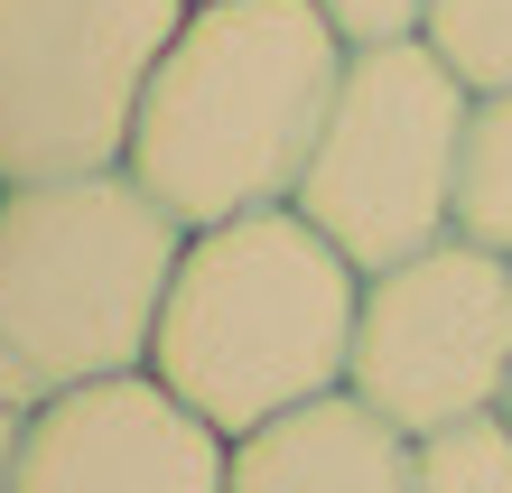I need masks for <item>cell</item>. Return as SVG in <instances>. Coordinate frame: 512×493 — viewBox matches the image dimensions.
<instances>
[{
  "label": "cell",
  "instance_id": "cell-1",
  "mask_svg": "<svg viewBox=\"0 0 512 493\" xmlns=\"http://www.w3.org/2000/svg\"><path fill=\"white\" fill-rule=\"evenodd\" d=\"M345 38L317 0H196L140 94L131 177L177 224L289 205L345 84Z\"/></svg>",
  "mask_w": 512,
  "mask_h": 493
},
{
  "label": "cell",
  "instance_id": "cell-2",
  "mask_svg": "<svg viewBox=\"0 0 512 493\" xmlns=\"http://www.w3.org/2000/svg\"><path fill=\"white\" fill-rule=\"evenodd\" d=\"M354 317H364V270L298 205H261L187 233L149 373L224 438H252L261 419L345 391Z\"/></svg>",
  "mask_w": 512,
  "mask_h": 493
},
{
  "label": "cell",
  "instance_id": "cell-3",
  "mask_svg": "<svg viewBox=\"0 0 512 493\" xmlns=\"http://www.w3.org/2000/svg\"><path fill=\"white\" fill-rule=\"evenodd\" d=\"M187 224L131 168L0 187V391L56 400L149 373Z\"/></svg>",
  "mask_w": 512,
  "mask_h": 493
},
{
  "label": "cell",
  "instance_id": "cell-4",
  "mask_svg": "<svg viewBox=\"0 0 512 493\" xmlns=\"http://www.w3.org/2000/svg\"><path fill=\"white\" fill-rule=\"evenodd\" d=\"M475 94L447 75L429 38L354 47L336 112L317 131V159L298 177V214L364 270H391L457 233V149H466Z\"/></svg>",
  "mask_w": 512,
  "mask_h": 493
},
{
  "label": "cell",
  "instance_id": "cell-5",
  "mask_svg": "<svg viewBox=\"0 0 512 493\" xmlns=\"http://www.w3.org/2000/svg\"><path fill=\"white\" fill-rule=\"evenodd\" d=\"M187 10L196 0H0V187L122 168Z\"/></svg>",
  "mask_w": 512,
  "mask_h": 493
},
{
  "label": "cell",
  "instance_id": "cell-6",
  "mask_svg": "<svg viewBox=\"0 0 512 493\" xmlns=\"http://www.w3.org/2000/svg\"><path fill=\"white\" fill-rule=\"evenodd\" d=\"M503 382H512V261L503 252L447 233L364 280L345 391L373 400L401 438L494 410Z\"/></svg>",
  "mask_w": 512,
  "mask_h": 493
},
{
  "label": "cell",
  "instance_id": "cell-7",
  "mask_svg": "<svg viewBox=\"0 0 512 493\" xmlns=\"http://www.w3.org/2000/svg\"><path fill=\"white\" fill-rule=\"evenodd\" d=\"M10 493H233V438L159 373H112L28 410Z\"/></svg>",
  "mask_w": 512,
  "mask_h": 493
},
{
  "label": "cell",
  "instance_id": "cell-8",
  "mask_svg": "<svg viewBox=\"0 0 512 493\" xmlns=\"http://www.w3.org/2000/svg\"><path fill=\"white\" fill-rule=\"evenodd\" d=\"M233 493H410V438L373 400L326 391L233 438Z\"/></svg>",
  "mask_w": 512,
  "mask_h": 493
},
{
  "label": "cell",
  "instance_id": "cell-9",
  "mask_svg": "<svg viewBox=\"0 0 512 493\" xmlns=\"http://www.w3.org/2000/svg\"><path fill=\"white\" fill-rule=\"evenodd\" d=\"M457 233L512 261V84L475 94L466 149H457Z\"/></svg>",
  "mask_w": 512,
  "mask_h": 493
},
{
  "label": "cell",
  "instance_id": "cell-10",
  "mask_svg": "<svg viewBox=\"0 0 512 493\" xmlns=\"http://www.w3.org/2000/svg\"><path fill=\"white\" fill-rule=\"evenodd\" d=\"M410 493H512V419L475 410L410 438Z\"/></svg>",
  "mask_w": 512,
  "mask_h": 493
},
{
  "label": "cell",
  "instance_id": "cell-11",
  "mask_svg": "<svg viewBox=\"0 0 512 493\" xmlns=\"http://www.w3.org/2000/svg\"><path fill=\"white\" fill-rule=\"evenodd\" d=\"M447 75L466 94H503L512 84V0H429V28H419Z\"/></svg>",
  "mask_w": 512,
  "mask_h": 493
},
{
  "label": "cell",
  "instance_id": "cell-12",
  "mask_svg": "<svg viewBox=\"0 0 512 493\" xmlns=\"http://www.w3.org/2000/svg\"><path fill=\"white\" fill-rule=\"evenodd\" d=\"M336 19L345 47H391V38H419L429 28V0H317Z\"/></svg>",
  "mask_w": 512,
  "mask_h": 493
},
{
  "label": "cell",
  "instance_id": "cell-13",
  "mask_svg": "<svg viewBox=\"0 0 512 493\" xmlns=\"http://www.w3.org/2000/svg\"><path fill=\"white\" fill-rule=\"evenodd\" d=\"M19 438H28V400L0 391V493H10V475H19Z\"/></svg>",
  "mask_w": 512,
  "mask_h": 493
},
{
  "label": "cell",
  "instance_id": "cell-14",
  "mask_svg": "<svg viewBox=\"0 0 512 493\" xmlns=\"http://www.w3.org/2000/svg\"><path fill=\"white\" fill-rule=\"evenodd\" d=\"M494 410H503V419H512V382H503V400H494Z\"/></svg>",
  "mask_w": 512,
  "mask_h": 493
}]
</instances>
